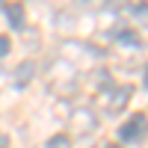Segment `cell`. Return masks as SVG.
Returning <instances> with one entry per match:
<instances>
[{"label": "cell", "instance_id": "6da1fadb", "mask_svg": "<svg viewBox=\"0 0 148 148\" xmlns=\"http://www.w3.org/2000/svg\"><path fill=\"white\" fill-rule=\"evenodd\" d=\"M130 95H133V89L130 86H110V89L104 92V98H101V104H104V110L107 113H121V110L127 107V101H130Z\"/></svg>", "mask_w": 148, "mask_h": 148}, {"label": "cell", "instance_id": "7a4b0ae2", "mask_svg": "<svg viewBox=\"0 0 148 148\" xmlns=\"http://www.w3.org/2000/svg\"><path fill=\"white\" fill-rule=\"evenodd\" d=\"M119 139L121 142H142L145 139V116L136 113V119H130L127 125L119 130Z\"/></svg>", "mask_w": 148, "mask_h": 148}, {"label": "cell", "instance_id": "3957f363", "mask_svg": "<svg viewBox=\"0 0 148 148\" xmlns=\"http://www.w3.org/2000/svg\"><path fill=\"white\" fill-rule=\"evenodd\" d=\"M116 42H119V45H125V47H139V36L133 33V30H125V33H119V36H116Z\"/></svg>", "mask_w": 148, "mask_h": 148}, {"label": "cell", "instance_id": "277c9868", "mask_svg": "<svg viewBox=\"0 0 148 148\" xmlns=\"http://www.w3.org/2000/svg\"><path fill=\"white\" fill-rule=\"evenodd\" d=\"M6 15H9V24H12V27H24V9H21V6L12 3V6L6 9Z\"/></svg>", "mask_w": 148, "mask_h": 148}, {"label": "cell", "instance_id": "5b68a950", "mask_svg": "<svg viewBox=\"0 0 148 148\" xmlns=\"http://www.w3.org/2000/svg\"><path fill=\"white\" fill-rule=\"evenodd\" d=\"M45 148H71V142H68V136L56 133V136H51V139L45 142Z\"/></svg>", "mask_w": 148, "mask_h": 148}, {"label": "cell", "instance_id": "8992f818", "mask_svg": "<svg viewBox=\"0 0 148 148\" xmlns=\"http://www.w3.org/2000/svg\"><path fill=\"white\" fill-rule=\"evenodd\" d=\"M30 77H33V65H30V62H24L21 71L15 74V80H18V86H24V83H30Z\"/></svg>", "mask_w": 148, "mask_h": 148}, {"label": "cell", "instance_id": "52a82bcc", "mask_svg": "<svg viewBox=\"0 0 148 148\" xmlns=\"http://www.w3.org/2000/svg\"><path fill=\"white\" fill-rule=\"evenodd\" d=\"M6 53H9V39L0 36V56H6Z\"/></svg>", "mask_w": 148, "mask_h": 148}, {"label": "cell", "instance_id": "ba28073f", "mask_svg": "<svg viewBox=\"0 0 148 148\" xmlns=\"http://www.w3.org/2000/svg\"><path fill=\"white\" fill-rule=\"evenodd\" d=\"M0 148H6V136H0Z\"/></svg>", "mask_w": 148, "mask_h": 148}, {"label": "cell", "instance_id": "9c48e42d", "mask_svg": "<svg viewBox=\"0 0 148 148\" xmlns=\"http://www.w3.org/2000/svg\"><path fill=\"white\" fill-rule=\"evenodd\" d=\"M110 148H119V145H110Z\"/></svg>", "mask_w": 148, "mask_h": 148}]
</instances>
